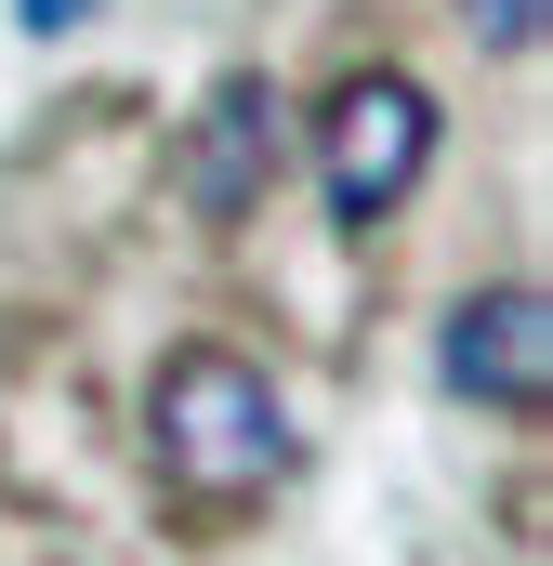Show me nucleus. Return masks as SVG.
<instances>
[{"label":"nucleus","instance_id":"nucleus-3","mask_svg":"<svg viewBox=\"0 0 553 566\" xmlns=\"http://www.w3.org/2000/svg\"><path fill=\"white\" fill-rule=\"evenodd\" d=\"M435 369H448V396L541 422V396H553V290L541 277H501V290H474V303H448Z\"/></svg>","mask_w":553,"mask_h":566},{"label":"nucleus","instance_id":"nucleus-1","mask_svg":"<svg viewBox=\"0 0 553 566\" xmlns=\"http://www.w3.org/2000/svg\"><path fill=\"white\" fill-rule=\"evenodd\" d=\"M145 434H158V474H171L185 501H264L276 474L303 461L290 396H276L238 343H185V356H158V382H145Z\"/></svg>","mask_w":553,"mask_h":566},{"label":"nucleus","instance_id":"nucleus-6","mask_svg":"<svg viewBox=\"0 0 553 566\" xmlns=\"http://www.w3.org/2000/svg\"><path fill=\"white\" fill-rule=\"evenodd\" d=\"M80 13H93V0H27V27H80Z\"/></svg>","mask_w":553,"mask_h":566},{"label":"nucleus","instance_id":"nucleus-4","mask_svg":"<svg viewBox=\"0 0 553 566\" xmlns=\"http://www.w3.org/2000/svg\"><path fill=\"white\" fill-rule=\"evenodd\" d=\"M276 145H290V106H276V80H211L198 93V119H185V211L198 224H251V198L276 185Z\"/></svg>","mask_w":553,"mask_h":566},{"label":"nucleus","instance_id":"nucleus-5","mask_svg":"<svg viewBox=\"0 0 553 566\" xmlns=\"http://www.w3.org/2000/svg\"><path fill=\"white\" fill-rule=\"evenodd\" d=\"M461 27L488 40V53H541V27H553V0H461Z\"/></svg>","mask_w":553,"mask_h":566},{"label":"nucleus","instance_id":"nucleus-2","mask_svg":"<svg viewBox=\"0 0 553 566\" xmlns=\"http://www.w3.org/2000/svg\"><path fill=\"white\" fill-rule=\"evenodd\" d=\"M421 158H435V93H421L409 66H356V80L330 93V119H316L330 224H356V238H369V224L421 185Z\"/></svg>","mask_w":553,"mask_h":566}]
</instances>
